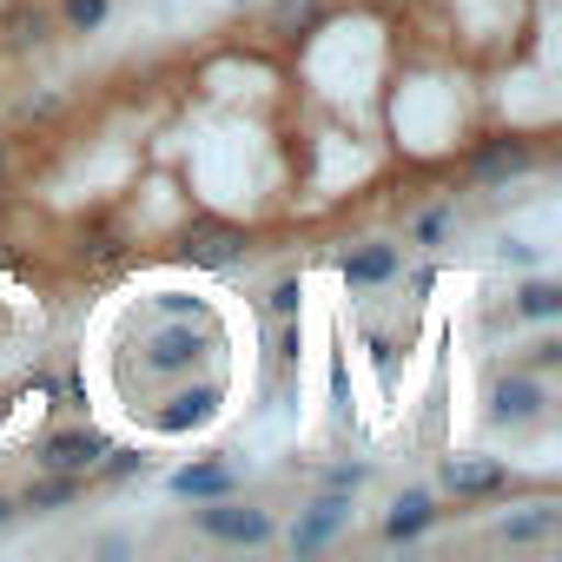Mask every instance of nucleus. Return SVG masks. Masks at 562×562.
Returning <instances> with one entry per match:
<instances>
[{
  "label": "nucleus",
  "mask_w": 562,
  "mask_h": 562,
  "mask_svg": "<svg viewBox=\"0 0 562 562\" xmlns=\"http://www.w3.org/2000/svg\"><path fill=\"white\" fill-rule=\"evenodd\" d=\"M0 179H8V146H0Z\"/></svg>",
  "instance_id": "25"
},
{
  "label": "nucleus",
  "mask_w": 562,
  "mask_h": 562,
  "mask_svg": "<svg viewBox=\"0 0 562 562\" xmlns=\"http://www.w3.org/2000/svg\"><path fill=\"white\" fill-rule=\"evenodd\" d=\"M80 496H87V476H67V470H41V476H34V483L14 496V503H21V509H34V516H60V509H74Z\"/></svg>",
  "instance_id": "10"
},
{
  "label": "nucleus",
  "mask_w": 562,
  "mask_h": 562,
  "mask_svg": "<svg viewBox=\"0 0 562 562\" xmlns=\"http://www.w3.org/2000/svg\"><path fill=\"white\" fill-rule=\"evenodd\" d=\"M430 522H437V496L430 490H404L384 509V542H417V536H430Z\"/></svg>",
  "instance_id": "11"
},
{
  "label": "nucleus",
  "mask_w": 562,
  "mask_h": 562,
  "mask_svg": "<svg viewBox=\"0 0 562 562\" xmlns=\"http://www.w3.org/2000/svg\"><path fill=\"white\" fill-rule=\"evenodd\" d=\"M450 225H457V205L443 199V205H430V212H417V218H411V245H443V238H450Z\"/></svg>",
  "instance_id": "18"
},
{
  "label": "nucleus",
  "mask_w": 562,
  "mask_h": 562,
  "mask_svg": "<svg viewBox=\"0 0 562 562\" xmlns=\"http://www.w3.org/2000/svg\"><path fill=\"white\" fill-rule=\"evenodd\" d=\"M338 278L351 292H378V285H397L404 278V251L391 245V238H364V245H351L345 258H338Z\"/></svg>",
  "instance_id": "7"
},
{
  "label": "nucleus",
  "mask_w": 562,
  "mask_h": 562,
  "mask_svg": "<svg viewBox=\"0 0 562 562\" xmlns=\"http://www.w3.org/2000/svg\"><path fill=\"white\" fill-rule=\"evenodd\" d=\"M496 536H503V542H542V536H555V503L542 496V503H529L522 516H503Z\"/></svg>",
  "instance_id": "15"
},
{
  "label": "nucleus",
  "mask_w": 562,
  "mask_h": 562,
  "mask_svg": "<svg viewBox=\"0 0 562 562\" xmlns=\"http://www.w3.org/2000/svg\"><path fill=\"white\" fill-rule=\"evenodd\" d=\"M192 529L218 549H271L278 542V516L245 503L238 490L232 496H212V503H192Z\"/></svg>",
  "instance_id": "1"
},
{
  "label": "nucleus",
  "mask_w": 562,
  "mask_h": 562,
  "mask_svg": "<svg viewBox=\"0 0 562 562\" xmlns=\"http://www.w3.org/2000/svg\"><path fill=\"white\" fill-rule=\"evenodd\" d=\"M351 503H358L351 490H318V496L299 509V522L285 529V549H292V555H318V549H331V542L351 529Z\"/></svg>",
  "instance_id": "3"
},
{
  "label": "nucleus",
  "mask_w": 562,
  "mask_h": 562,
  "mask_svg": "<svg viewBox=\"0 0 562 562\" xmlns=\"http://www.w3.org/2000/svg\"><path fill=\"white\" fill-rule=\"evenodd\" d=\"M325 8H318V0H278V8H271V27L278 34H292V27H312Z\"/></svg>",
  "instance_id": "20"
},
{
  "label": "nucleus",
  "mask_w": 562,
  "mask_h": 562,
  "mask_svg": "<svg viewBox=\"0 0 562 562\" xmlns=\"http://www.w3.org/2000/svg\"><path fill=\"white\" fill-rule=\"evenodd\" d=\"M516 318H529V325H555L562 318V285H555V278H529V285H516Z\"/></svg>",
  "instance_id": "14"
},
{
  "label": "nucleus",
  "mask_w": 562,
  "mask_h": 562,
  "mask_svg": "<svg viewBox=\"0 0 562 562\" xmlns=\"http://www.w3.org/2000/svg\"><path fill=\"white\" fill-rule=\"evenodd\" d=\"M218 404H225V384H186V391L159 397V411L146 424H153V437H192L218 417Z\"/></svg>",
  "instance_id": "5"
},
{
  "label": "nucleus",
  "mask_w": 562,
  "mask_h": 562,
  "mask_svg": "<svg viewBox=\"0 0 562 562\" xmlns=\"http://www.w3.org/2000/svg\"><path fill=\"white\" fill-rule=\"evenodd\" d=\"M153 305H159V318H199L205 312V299H192V292H153Z\"/></svg>",
  "instance_id": "21"
},
{
  "label": "nucleus",
  "mask_w": 562,
  "mask_h": 562,
  "mask_svg": "<svg viewBox=\"0 0 562 562\" xmlns=\"http://www.w3.org/2000/svg\"><path fill=\"white\" fill-rule=\"evenodd\" d=\"M106 21H113V0H60L54 8V34H67V41H93V34H106Z\"/></svg>",
  "instance_id": "13"
},
{
  "label": "nucleus",
  "mask_w": 562,
  "mask_h": 562,
  "mask_svg": "<svg viewBox=\"0 0 562 562\" xmlns=\"http://www.w3.org/2000/svg\"><path fill=\"white\" fill-rule=\"evenodd\" d=\"M245 251V232L238 225H199L192 238H186V258L199 265V271H212V265H232Z\"/></svg>",
  "instance_id": "12"
},
{
  "label": "nucleus",
  "mask_w": 562,
  "mask_h": 562,
  "mask_svg": "<svg viewBox=\"0 0 562 562\" xmlns=\"http://www.w3.org/2000/svg\"><path fill=\"white\" fill-rule=\"evenodd\" d=\"M106 450H113V437H106V430H93V424H67V430H54V437H41V470H67V476H93Z\"/></svg>",
  "instance_id": "6"
},
{
  "label": "nucleus",
  "mask_w": 562,
  "mask_h": 562,
  "mask_svg": "<svg viewBox=\"0 0 562 562\" xmlns=\"http://www.w3.org/2000/svg\"><path fill=\"white\" fill-rule=\"evenodd\" d=\"M516 476L496 463V457H443V490L450 496H463V503H490V496H503Z\"/></svg>",
  "instance_id": "8"
},
{
  "label": "nucleus",
  "mask_w": 562,
  "mask_h": 562,
  "mask_svg": "<svg viewBox=\"0 0 562 562\" xmlns=\"http://www.w3.org/2000/svg\"><path fill=\"white\" fill-rule=\"evenodd\" d=\"M14 516H21V503H14V496H8V490H0V529H8V522H14Z\"/></svg>",
  "instance_id": "24"
},
{
  "label": "nucleus",
  "mask_w": 562,
  "mask_h": 562,
  "mask_svg": "<svg viewBox=\"0 0 562 562\" xmlns=\"http://www.w3.org/2000/svg\"><path fill=\"white\" fill-rule=\"evenodd\" d=\"M529 166H536V153L516 139V146H490V153L476 159V179H483V186H496V179H516V172H529Z\"/></svg>",
  "instance_id": "17"
},
{
  "label": "nucleus",
  "mask_w": 562,
  "mask_h": 562,
  "mask_svg": "<svg viewBox=\"0 0 562 562\" xmlns=\"http://www.w3.org/2000/svg\"><path fill=\"white\" fill-rule=\"evenodd\" d=\"M0 34H8V47H47L54 41V14L47 8H14L8 21H0Z\"/></svg>",
  "instance_id": "16"
},
{
  "label": "nucleus",
  "mask_w": 562,
  "mask_h": 562,
  "mask_svg": "<svg viewBox=\"0 0 562 562\" xmlns=\"http://www.w3.org/2000/svg\"><path fill=\"white\" fill-rule=\"evenodd\" d=\"M166 490H172L179 503H212V496H232V490H238V470H232L225 457H205V463L172 470V476H166Z\"/></svg>",
  "instance_id": "9"
},
{
  "label": "nucleus",
  "mask_w": 562,
  "mask_h": 562,
  "mask_svg": "<svg viewBox=\"0 0 562 562\" xmlns=\"http://www.w3.org/2000/svg\"><path fill=\"white\" fill-rule=\"evenodd\" d=\"M555 358H562V345H555V338H536V345H529V371H549Z\"/></svg>",
  "instance_id": "23"
},
{
  "label": "nucleus",
  "mask_w": 562,
  "mask_h": 562,
  "mask_svg": "<svg viewBox=\"0 0 562 562\" xmlns=\"http://www.w3.org/2000/svg\"><path fill=\"white\" fill-rule=\"evenodd\" d=\"M325 490H351V496H358V490H364V463H338V470L325 476Z\"/></svg>",
  "instance_id": "22"
},
{
  "label": "nucleus",
  "mask_w": 562,
  "mask_h": 562,
  "mask_svg": "<svg viewBox=\"0 0 562 562\" xmlns=\"http://www.w3.org/2000/svg\"><path fill=\"white\" fill-rule=\"evenodd\" d=\"M265 312L271 318H299L305 312V278H278V285L265 292Z\"/></svg>",
  "instance_id": "19"
},
{
  "label": "nucleus",
  "mask_w": 562,
  "mask_h": 562,
  "mask_svg": "<svg viewBox=\"0 0 562 562\" xmlns=\"http://www.w3.org/2000/svg\"><path fill=\"white\" fill-rule=\"evenodd\" d=\"M549 417V384L536 378V371H503V378H490V391H483V424L490 430H529V424H542Z\"/></svg>",
  "instance_id": "2"
},
{
  "label": "nucleus",
  "mask_w": 562,
  "mask_h": 562,
  "mask_svg": "<svg viewBox=\"0 0 562 562\" xmlns=\"http://www.w3.org/2000/svg\"><path fill=\"white\" fill-rule=\"evenodd\" d=\"M139 351H146V358H139L146 378H192L199 358H205V331H192V318H166Z\"/></svg>",
  "instance_id": "4"
}]
</instances>
